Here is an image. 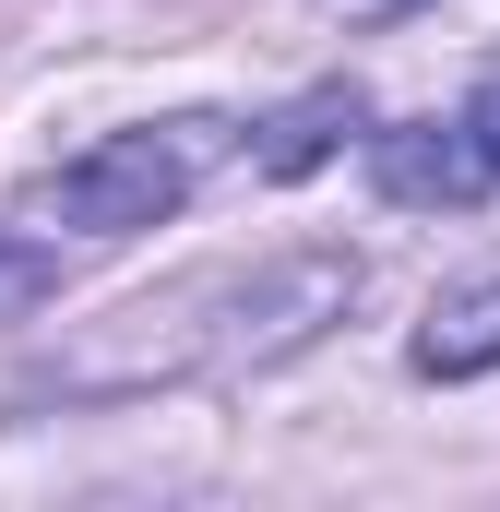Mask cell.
<instances>
[{
  "label": "cell",
  "instance_id": "6da1fadb",
  "mask_svg": "<svg viewBox=\"0 0 500 512\" xmlns=\"http://www.w3.org/2000/svg\"><path fill=\"white\" fill-rule=\"evenodd\" d=\"M358 251H262V262H203L155 298H131L120 322H96L84 346L48 358L60 393H155V382H215L262 370L286 346H310L322 322H346Z\"/></svg>",
  "mask_w": 500,
  "mask_h": 512
},
{
  "label": "cell",
  "instance_id": "7a4b0ae2",
  "mask_svg": "<svg viewBox=\"0 0 500 512\" xmlns=\"http://www.w3.org/2000/svg\"><path fill=\"white\" fill-rule=\"evenodd\" d=\"M239 143V120H143V131H108V143H84L72 167H48L36 179V227H72V239H131V227H167L191 191H203V167Z\"/></svg>",
  "mask_w": 500,
  "mask_h": 512
},
{
  "label": "cell",
  "instance_id": "3957f363",
  "mask_svg": "<svg viewBox=\"0 0 500 512\" xmlns=\"http://www.w3.org/2000/svg\"><path fill=\"white\" fill-rule=\"evenodd\" d=\"M370 179L393 191V203H417V215H465V203L489 191L465 120H393V131H370Z\"/></svg>",
  "mask_w": 500,
  "mask_h": 512
},
{
  "label": "cell",
  "instance_id": "277c9868",
  "mask_svg": "<svg viewBox=\"0 0 500 512\" xmlns=\"http://www.w3.org/2000/svg\"><path fill=\"white\" fill-rule=\"evenodd\" d=\"M358 131H370V96H358V84H310L298 108H274V120L250 131V167H262V179H310V167H334Z\"/></svg>",
  "mask_w": 500,
  "mask_h": 512
},
{
  "label": "cell",
  "instance_id": "5b68a950",
  "mask_svg": "<svg viewBox=\"0 0 500 512\" xmlns=\"http://www.w3.org/2000/svg\"><path fill=\"white\" fill-rule=\"evenodd\" d=\"M417 370H429V382H477V370H500V274L429 298V322H417Z\"/></svg>",
  "mask_w": 500,
  "mask_h": 512
},
{
  "label": "cell",
  "instance_id": "8992f818",
  "mask_svg": "<svg viewBox=\"0 0 500 512\" xmlns=\"http://www.w3.org/2000/svg\"><path fill=\"white\" fill-rule=\"evenodd\" d=\"M48 286H60V251H48V239H24V227H0V322H12V310H36Z\"/></svg>",
  "mask_w": 500,
  "mask_h": 512
},
{
  "label": "cell",
  "instance_id": "52a82bcc",
  "mask_svg": "<svg viewBox=\"0 0 500 512\" xmlns=\"http://www.w3.org/2000/svg\"><path fill=\"white\" fill-rule=\"evenodd\" d=\"M465 143H477V167L500 179V72L477 84V108H465Z\"/></svg>",
  "mask_w": 500,
  "mask_h": 512
},
{
  "label": "cell",
  "instance_id": "ba28073f",
  "mask_svg": "<svg viewBox=\"0 0 500 512\" xmlns=\"http://www.w3.org/2000/svg\"><path fill=\"white\" fill-rule=\"evenodd\" d=\"M322 12H346V24H393V12H417V0H322Z\"/></svg>",
  "mask_w": 500,
  "mask_h": 512
}]
</instances>
